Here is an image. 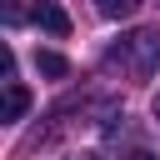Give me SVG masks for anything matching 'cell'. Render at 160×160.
Segmentation results:
<instances>
[{
  "label": "cell",
  "instance_id": "obj_1",
  "mask_svg": "<svg viewBox=\"0 0 160 160\" xmlns=\"http://www.w3.org/2000/svg\"><path fill=\"white\" fill-rule=\"evenodd\" d=\"M105 65H115V70H125L135 80L155 75L160 70V30H130V35H120V45L105 50Z\"/></svg>",
  "mask_w": 160,
  "mask_h": 160
},
{
  "label": "cell",
  "instance_id": "obj_8",
  "mask_svg": "<svg viewBox=\"0 0 160 160\" xmlns=\"http://www.w3.org/2000/svg\"><path fill=\"white\" fill-rule=\"evenodd\" d=\"M70 160H100V155H90V150H80V155H70Z\"/></svg>",
  "mask_w": 160,
  "mask_h": 160
},
{
  "label": "cell",
  "instance_id": "obj_5",
  "mask_svg": "<svg viewBox=\"0 0 160 160\" xmlns=\"http://www.w3.org/2000/svg\"><path fill=\"white\" fill-rule=\"evenodd\" d=\"M135 5H140V0H95V10H100L105 20H125V15H135Z\"/></svg>",
  "mask_w": 160,
  "mask_h": 160
},
{
  "label": "cell",
  "instance_id": "obj_9",
  "mask_svg": "<svg viewBox=\"0 0 160 160\" xmlns=\"http://www.w3.org/2000/svg\"><path fill=\"white\" fill-rule=\"evenodd\" d=\"M155 120H160V95H155Z\"/></svg>",
  "mask_w": 160,
  "mask_h": 160
},
{
  "label": "cell",
  "instance_id": "obj_7",
  "mask_svg": "<svg viewBox=\"0 0 160 160\" xmlns=\"http://www.w3.org/2000/svg\"><path fill=\"white\" fill-rule=\"evenodd\" d=\"M125 160H160V155H150V150H135V155H125Z\"/></svg>",
  "mask_w": 160,
  "mask_h": 160
},
{
  "label": "cell",
  "instance_id": "obj_4",
  "mask_svg": "<svg viewBox=\"0 0 160 160\" xmlns=\"http://www.w3.org/2000/svg\"><path fill=\"white\" fill-rule=\"evenodd\" d=\"M35 70H40V75H50V80H60V75H70V60H65V55H55V50H40V55H35Z\"/></svg>",
  "mask_w": 160,
  "mask_h": 160
},
{
  "label": "cell",
  "instance_id": "obj_3",
  "mask_svg": "<svg viewBox=\"0 0 160 160\" xmlns=\"http://www.w3.org/2000/svg\"><path fill=\"white\" fill-rule=\"evenodd\" d=\"M30 110V90L20 80H5V105H0V120H20Z\"/></svg>",
  "mask_w": 160,
  "mask_h": 160
},
{
  "label": "cell",
  "instance_id": "obj_6",
  "mask_svg": "<svg viewBox=\"0 0 160 160\" xmlns=\"http://www.w3.org/2000/svg\"><path fill=\"white\" fill-rule=\"evenodd\" d=\"M0 15H5V25H20L25 10H20V0H0Z\"/></svg>",
  "mask_w": 160,
  "mask_h": 160
},
{
  "label": "cell",
  "instance_id": "obj_2",
  "mask_svg": "<svg viewBox=\"0 0 160 160\" xmlns=\"http://www.w3.org/2000/svg\"><path fill=\"white\" fill-rule=\"evenodd\" d=\"M30 20H35V25L45 30V35H60V40L70 35V15H65V10L55 5V0H35V10H30Z\"/></svg>",
  "mask_w": 160,
  "mask_h": 160
}]
</instances>
